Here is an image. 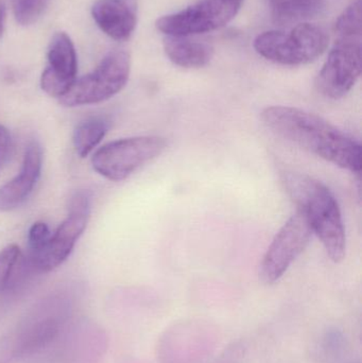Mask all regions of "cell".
I'll return each mask as SVG.
<instances>
[{
  "instance_id": "4fadbf2b",
  "label": "cell",
  "mask_w": 362,
  "mask_h": 363,
  "mask_svg": "<svg viewBox=\"0 0 362 363\" xmlns=\"http://www.w3.org/2000/svg\"><path fill=\"white\" fill-rule=\"evenodd\" d=\"M166 55L183 68H201L208 65L214 49L206 43L193 40L189 36H168L164 43Z\"/></svg>"
},
{
  "instance_id": "9a60e30c",
  "label": "cell",
  "mask_w": 362,
  "mask_h": 363,
  "mask_svg": "<svg viewBox=\"0 0 362 363\" xmlns=\"http://www.w3.org/2000/svg\"><path fill=\"white\" fill-rule=\"evenodd\" d=\"M278 21H300L316 16L323 0H266Z\"/></svg>"
},
{
  "instance_id": "d6986e66",
  "label": "cell",
  "mask_w": 362,
  "mask_h": 363,
  "mask_svg": "<svg viewBox=\"0 0 362 363\" xmlns=\"http://www.w3.org/2000/svg\"><path fill=\"white\" fill-rule=\"evenodd\" d=\"M50 228L45 222L38 221L32 224L28 232V242L32 256L38 255L43 251L51 237Z\"/></svg>"
},
{
  "instance_id": "2e32d148",
  "label": "cell",
  "mask_w": 362,
  "mask_h": 363,
  "mask_svg": "<svg viewBox=\"0 0 362 363\" xmlns=\"http://www.w3.org/2000/svg\"><path fill=\"white\" fill-rule=\"evenodd\" d=\"M361 31V0H356L338 17L335 33L338 40H359Z\"/></svg>"
},
{
  "instance_id": "44dd1931",
  "label": "cell",
  "mask_w": 362,
  "mask_h": 363,
  "mask_svg": "<svg viewBox=\"0 0 362 363\" xmlns=\"http://www.w3.org/2000/svg\"><path fill=\"white\" fill-rule=\"evenodd\" d=\"M4 21H6V8H4V4L0 1V38L4 32Z\"/></svg>"
},
{
  "instance_id": "ba28073f",
  "label": "cell",
  "mask_w": 362,
  "mask_h": 363,
  "mask_svg": "<svg viewBox=\"0 0 362 363\" xmlns=\"http://www.w3.org/2000/svg\"><path fill=\"white\" fill-rule=\"evenodd\" d=\"M312 232L299 211L283 225L268 247L259 266V279L266 285L276 283L303 253Z\"/></svg>"
},
{
  "instance_id": "277c9868",
  "label": "cell",
  "mask_w": 362,
  "mask_h": 363,
  "mask_svg": "<svg viewBox=\"0 0 362 363\" xmlns=\"http://www.w3.org/2000/svg\"><path fill=\"white\" fill-rule=\"evenodd\" d=\"M167 148L161 136H136L104 145L91 157L94 170L106 180L120 182L157 159Z\"/></svg>"
},
{
  "instance_id": "52a82bcc",
  "label": "cell",
  "mask_w": 362,
  "mask_h": 363,
  "mask_svg": "<svg viewBox=\"0 0 362 363\" xmlns=\"http://www.w3.org/2000/svg\"><path fill=\"white\" fill-rule=\"evenodd\" d=\"M244 0H201L180 12L166 15L157 28L167 36H191L214 31L229 23Z\"/></svg>"
},
{
  "instance_id": "5bb4252c",
  "label": "cell",
  "mask_w": 362,
  "mask_h": 363,
  "mask_svg": "<svg viewBox=\"0 0 362 363\" xmlns=\"http://www.w3.org/2000/svg\"><path fill=\"white\" fill-rule=\"evenodd\" d=\"M110 129V123L102 117H91L81 121L74 131L72 143L79 157H89L101 143Z\"/></svg>"
},
{
  "instance_id": "6da1fadb",
  "label": "cell",
  "mask_w": 362,
  "mask_h": 363,
  "mask_svg": "<svg viewBox=\"0 0 362 363\" xmlns=\"http://www.w3.org/2000/svg\"><path fill=\"white\" fill-rule=\"evenodd\" d=\"M264 123L300 148L353 174H361V145L318 115L291 106H269Z\"/></svg>"
},
{
  "instance_id": "ac0fdd59",
  "label": "cell",
  "mask_w": 362,
  "mask_h": 363,
  "mask_svg": "<svg viewBox=\"0 0 362 363\" xmlns=\"http://www.w3.org/2000/svg\"><path fill=\"white\" fill-rule=\"evenodd\" d=\"M19 256L21 249L16 245H8L0 251V292L8 287Z\"/></svg>"
},
{
  "instance_id": "3957f363",
  "label": "cell",
  "mask_w": 362,
  "mask_h": 363,
  "mask_svg": "<svg viewBox=\"0 0 362 363\" xmlns=\"http://www.w3.org/2000/svg\"><path fill=\"white\" fill-rule=\"evenodd\" d=\"M329 38L324 29L314 23H302L291 31H266L254 40L259 55L281 65L308 64L323 55Z\"/></svg>"
},
{
  "instance_id": "5b68a950",
  "label": "cell",
  "mask_w": 362,
  "mask_h": 363,
  "mask_svg": "<svg viewBox=\"0 0 362 363\" xmlns=\"http://www.w3.org/2000/svg\"><path fill=\"white\" fill-rule=\"evenodd\" d=\"M131 57L125 50H114L102 60L94 72L77 79L69 91L60 98L66 108L101 104L120 93L130 78Z\"/></svg>"
},
{
  "instance_id": "ffe728a7",
  "label": "cell",
  "mask_w": 362,
  "mask_h": 363,
  "mask_svg": "<svg viewBox=\"0 0 362 363\" xmlns=\"http://www.w3.org/2000/svg\"><path fill=\"white\" fill-rule=\"evenodd\" d=\"M11 136L10 132L4 125H0V162L6 157L9 149H10Z\"/></svg>"
},
{
  "instance_id": "e0dca14e",
  "label": "cell",
  "mask_w": 362,
  "mask_h": 363,
  "mask_svg": "<svg viewBox=\"0 0 362 363\" xmlns=\"http://www.w3.org/2000/svg\"><path fill=\"white\" fill-rule=\"evenodd\" d=\"M51 0H11L13 14L21 26L36 23L48 8Z\"/></svg>"
},
{
  "instance_id": "8992f818",
  "label": "cell",
  "mask_w": 362,
  "mask_h": 363,
  "mask_svg": "<svg viewBox=\"0 0 362 363\" xmlns=\"http://www.w3.org/2000/svg\"><path fill=\"white\" fill-rule=\"evenodd\" d=\"M91 211V192L89 190L77 191L70 199L66 219L51 235L45 249L38 255L32 256V264L36 270L42 273L51 272L68 259L86 228Z\"/></svg>"
},
{
  "instance_id": "7c38bea8",
  "label": "cell",
  "mask_w": 362,
  "mask_h": 363,
  "mask_svg": "<svg viewBox=\"0 0 362 363\" xmlns=\"http://www.w3.org/2000/svg\"><path fill=\"white\" fill-rule=\"evenodd\" d=\"M91 16L102 32L115 40H127L135 30L136 15L125 0H97Z\"/></svg>"
},
{
  "instance_id": "7a4b0ae2",
  "label": "cell",
  "mask_w": 362,
  "mask_h": 363,
  "mask_svg": "<svg viewBox=\"0 0 362 363\" xmlns=\"http://www.w3.org/2000/svg\"><path fill=\"white\" fill-rule=\"evenodd\" d=\"M283 184L322 242L329 259L342 262L346 254V236L341 211L333 192L320 181L299 172H285Z\"/></svg>"
},
{
  "instance_id": "8fae6325",
  "label": "cell",
  "mask_w": 362,
  "mask_h": 363,
  "mask_svg": "<svg viewBox=\"0 0 362 363\" xmlns=\"http://www.w3.org/2000/svg\"><path fill=\"white\" fill-rule=\"evenodd\" d=\"M42 167V147L36 140H31L26 148L21 172L0 188V211L16 208L29 198L40 180Z\"/></svg>"
},
{
  "instance_id": "9c48e42d",
  "label": "cell",
  "mask_w": 362,
  "mask_h": 363,
  "mask_svg": "<svg viewBox=\"0 0 362 363\" xmlns=\"http://www.w3.org/2000/svg\"><path fill=\"white\" fill-rule=\"evenodd\" d=\"M361 68V42L338 40L317 78L319 93L329 99L344 98L356 84Z\"/></svg>"
},
{
  "instance_id": "30bf717a",
  "label": "cell",
  "mask_w": 362,
  "mask_h": 363,
  "mask_svg": "<svg viewBox=\"0 0 362 363\" xmlns=\"http://www.w3.org/2000/svg\"><path fill=\"white\" fill-rule=\"evenodd\" d=\"M78 59L72 38L57 32L49 43L47 65L40 77V87L50 97H63L77 80Z\"/></svg>"
}]
</instances>
